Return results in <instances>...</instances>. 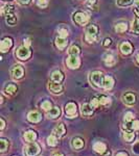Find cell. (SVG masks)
Here are the masks:
<instances>
[{
    "instance_id": "obj_1",
    "label": "cell",
    "mask_w": 139,
    "mask_h": 156,
    "mask_svg": "<svg viewBox=\"0 0 139 156\" xmlns=\"http://www.w3.org/2000/svg\"><path fill=\"white\" fill-rule=\"evenodd\" d=\"M100 36V28L96 24H89V26L86 28L85 32V40L87 43L92 44V43L96 42Z\"/></svg>"
},
{
    "instance_id": "obj_2",
    "label": "cell",
    "mask_w": 139,
    "mask_h": 156,
    "mask_svg": "<svg viewBox=\"0 0 139 156\" xmlns=\"http://www.w3.org/2000/svg\"><path fill=\"white\" fill-rule=\"evenodd\" d=\"M89 79H90L91 84H93L94 87H103L105 76H103V72H100V71H93V72L90 73Z\"/></svg>"
},
{
    "instance_id": "obj_3",
    "label": "cell",
    "mask_w": 139,
    "mask_h": 156,
    "mask_svg": "<svg viewBox=\"0 0 139 156\" xmlns=\"http://www.w3.org/2000/svg\"><path fill=\"white\" fill-rule=\"evenodd\" d=\"M72 20L74 23L83 26V25H86L88 23V21H89V16H88L87 12L79 11V12H75L74 14L72 15Z\"/></svg>"
},
{
    "instance_id": "obj_4",
    "label": "cell",
    "mask_w": 139,
    "mask_h": 156,
    "mask_svg": "<svg viewBox=\"0 0 139 156\" xmlns=\"http://www.w3.org/2000/svg\"><path fill=\"white\" fill-rule=\"evenodd\" d=\"M16 56L18 57L20 60H27L32 56V50L27 46H21L16 50Z\"/></svg>"
},
{
    "instance_id": "obj_5",
    "label": "cell",
    "mask_w": 139,
    "mask_h": 156,
    "mask_svg": "<svg viewBox=\"0 0 139 156\" xmlns=\"http://www.w3.org/2000/svg\"><path fill=\"white\" fill-rule=\"evenodd\" d=\"M25 152H26L27 156H37L41 152V148L38 143L32 142L25 147Z\"/></svg>"
},
{
    "instance_id": "obj_6",
    "label": "cell",
    "mask_w": 139,
    "mask_h": 156,
    "mask_svg": "<svg viewBox=\"0 0 139 156\" xmlns=\"http://www.w3.org/2000/svg\"><path fill=\"white\" fill-rule=\"evenodd\" d=\"M66 64L68 68H70L72 70L79 69L81 66V59L79 55H69L66 59Z\"/></svg>"
},
{
    "instance_id": "obj_7",
    "label": "cell",
    "mask_w": 139,
    "mask_h": 156,
    "mask_svg": "<svg viewBox=\"0 0 139 156\" xmlns=\"http://www.w3.org/2000/svg\"><path fill=\"white\" fill-rule=\"evenodd\" d=\"M65 114L68 118H75L77 115V106L74 102H68L65 105Z\"/></svg>"
},
{
    "instance_id": "obj_8",
    "label": "cell",
    "mask_w": 139,
    "mask_h": 156,
    "mask_svg": "<svg viewBox=\"0 0 139 156\" xmlns=\"http://www.w3.org/2000/svg\"><path fill=\"white\" fill-rule=\"evenodd\" d=\"M11 75L14 79H21L24 75V68L21 65H15L11 69Z\"/></svg>"
},
{
    "instance_id": "obj_9",
    "label": "cell",
    "mask_w": 139,
    "mask_h": 156,
    "mask_svg": "<svg viewBox=\"0 0 139 156\" xmlns=\"http://www.w3.org/2000/svg\"><path fill=\"white\" fill-rule=\"evenodd\" d=\"M48 90L52 94H55V95H59V94H62L64 92V85L62 83H59V82H54V81H49L48 82Z\"/></svg>"
},
{
    "instance_id": "obj_10",
    "label": "cell",
    "mask_w": 139,
    "mask_h": 156,
    "mask_svg": "<svg viewBox=\"0 0 139 156\" xmlns=\"http://www.w3.org/2000/svg\"><path fill=\"white\" fill-rule=\"evenodd\" d=\"M13 47V39L9 37H6L4 39H2L1 43H0V50H1L2 53H6V52L9 51Z\"/></svg>"
},
{
    "instance_id": "obj_11",
    "label": "cell",
    "mask_w": 139,
    "mask_h": 156,
    "mask_svg": "<svg viewBox=\"0 0 139 156\" xmlns=\"http://www.w3.org/2000/svg\"><path fill=\"white\" fill-rule=\"evenodd\" d=\"M122 101L127 105H134L137 101V97L134 93H126L122 95Z\"/></svg>"
},
{
    "instance_id": "obj_12",
    "label": "cell",
    "mask_w": 139,
    "mask_h": 156,
    "mask_svg": "<svg viewBox=\"0 0 139 156\" xmlns=\"http://www.w3.org/2000/svg\"><path fill=\"white\" fill-rule=\"evenodd\" d=\"M65 133H66V128H65V125L63 124V123L58 124L57 126L54 128V130H52V134L55 135L58 138L63 137L65 135Z\"/></svg>"
},
{
    "instance_id": "obj_13",
    "label": "cell",
    "mask_w": 139,
    "mask_h": 156,
    "mask_svg": "<svg viewBox=\"0 0 139 156\" xmlns=\"http://www.w3.org/2000/svg\"><path fill=\"white\" fill-rule=\"evenodd\" d=\"M103 62H105V65L107 67H113L115 66L116 64V59L114 57V55L113 53H111V52H107L105 55H103Z\"/></svg>"
},
{
    "instance_id": "obj_14",
    "label": "cell",
    "mask_w": 139,
    "mask_h": 156,
    "mask_svg": "<svg viewBox=\"0 0 139 156\" xmlns=\"http://www.w3.org/2000/svg\"><path fill=\"white\" fill-rule=\"evenodd\" d=\"M119 50H120V52L123 55H129V54H131L133 52V46H132V44H131V43L123 42V43H121V44H120Z\"/></svg>"
},
{
    "instance_id": "obj_15",
    "label": "cell",
    "mask_w": 139,
    "mask_h": 156,
    "mask_svg": "<svg viewBox=\"0 0 139 156\" xmlns=\"http://www.w3.org/2000/svg\"><path fill=\"white\" fill-rule=\"evenodd\" d=\"M93 108L90 105V103H85V104H82L81 106V112L84 117H91L93 115Z\"/></svg>"
},
{
    "instance_id": "obj_16",
    "label": "cell",
    "mask_w": 139,
    "mask_h": 156,
    "mask_svg": "<svg viewBox=\"0 0 139 156\" xmlns=\"http://www.w3.org/2000/svg\"><path fill=\"white\" fill-rule=\"evenodd\" d=\"M126 131H134L139 129V120H133L131 122H127L125 124Z\"/></svg>"
},
{
    "instance_id": "obj_17",
    "label": "cell",
    "mask_w": 139,
    "mask_h": 156,
    "mask_svg": "<svg viewBox=\"0 0 139 156\" xmlns=\"http://www.w3.org/2000/svg\"><path fill=\"white\" fill-rule=\"evenodd\" d=\"M96 99L98 101V105H100V106L107 107L111 104L110 97L106 96V95H98V96H96Z\"/></svg>"
},
{
    "instance_id": "obj_18",
    "label": "cell",
    "mask_w": 139,
    "mask_h": 156,
    "mask_svg": "<svg viewBox=\"0 0 139 156\" xmlns=\"http://www.w3.org/2000/svg\"><path fill=\"white\" fill-rule=\"evenodd\" d=\"M84 145H85L84 140H83V138H81V137H79V136L73 137L72 140H71V147L73 148V149H75V150L82 149V148L84 147Z\"/></svg>"
},
{
    "instance_id": "obj_19",
    "label": "cell",
    "mask_w": 139,
    "mask_h": 156,
    "mask_svg": "<svg viewBox=\"0 0 139 156\" xmlns=\"http://www.w3.org/2000/svg\"><path fill=\"white\" fill-rule=\"evenodd\" d=\"M50 78H51L52 81L54 82H59V83H61V82L64 80V74H63L62 71H60V70H55V71H54L51 73V75H50Z\"/></svg>"
},
{
    "instance_id": "obj_20",
    "label": "cell",
    "mask_w": 139,
    "mask_h": 156,
    "mask_svg": "<svg viewBox=\"0 0 139 156\" xmlns=\"http://www.w3.org/2000/svg\"><path fill=\"white\" fill-rule=\"evenodd\" d=\"M68 45V40L66 37H58L55 39V46L59 50H64L67 47Z\"/></svg>"
},
{
    "instance_id": "obj_21",
    "label": "cell",
    "mask_w": 139,
    "mask_h": 156,
    "mask_svg": "<svg viewBox=\"0 0 139 156\" xmlns=\"http://www.w3.org/2000/svg\"><path fill=\"white\" fill-rule=\"evenodd\" d=\"M27 120L32 123H39L42 120V115L39 112H30L27 115Z\"/></svg>"
},
{
    "instance_id": "obj_22",
    "label": "cell",
    "mask_w": 139,
    "mask_h": 156,
    "mask_svg": "<svg viewBox=\"0 0 139 156\" xmlns=\"http://www.w3.org/2000/svg\"><path fill=\"white\" fill-rule=\"evenodd\" d=\"M17 21H18V18H17L16 14H15L14 12H9V14L6 15V22L9 26H14V25L17 23Z\"/></svg>"
},
{
    "instance_id": "obj_23",
    "label": "cell",
    "mask_w": 139,
    "mask_h": 156,
    "mask_svg": "<svg viewBox=\"0 0 139 156\" xmlns=\"http://www.w3.org/2000/svg\"><path fill=\"white\" fill-rule=\"evenodd\" d=\"M93 150L95 151L96 153H98V154H103V153L107 152V146H106V144H103V143L102 142H97L95 143L94 145H93Z\"/></svg>"
},
{
    "instance_id": "obj_24",
    "label": "cell",
    "mask_w": 139,
    "mask_h": 156,
    "mask_svg": "<svg viewBox=\"0 0 139 156\" xmlns=\"http://www.w3.org/2000/svg\"><path fill=\"white\" fill-rule=\"evenodd\" d=\"M46 115H47V118H48V119H57V118H59L60 115H61L60 107H58V106L52 107L51 109L47 112Z\"/></svg>"
},
{
    "instance_id": "obj_25",
    "label": "cell",
    "mask_w": 139,
    "mask_h": 156,
    "mask_svg": "<svg viewBox=\"0 0 139 156\" xmlns=\"http://www.w3.org/2000/svg\"><path fill=\"white\" fill-rule=\"evenodd\" d=\"M114 87V79L112 78V76H105V79H103V87L107 90H110L113 89Z\"/></svg>"
},
{
    "instance_id": "obj_26",
    "label": "cell",
    "mask_w": 139,
    "mask_h": 156,
    "mask_svg": "<svg viewBox=\"0 0 139 156\" xmlns=\"http://www.w3.org/2000/svg\"><path fill=\"white\" fill-rule=\"evenodd\" d=\"M4 92H6L7 95L14 96V95L18 92V87L14 83H9L6 87H4Z\"/></svg>"
},
{
    "instance_id": "obj_27",
    "label": "cell",
    "mask_w": 139,
    "mask_h": 156,
    "mask_svg": "<svg viewBox=\"0 0 139 156\" xmlns=\"http://www.w3.org/2000/svg\"><path fill=\"white\" fill-rule=\"evenodd\" d=\"M24 138L26 142L32 143L34 140H36V138H37L36 131H34V130H27V131L24 133Z\"/></svg>"
},
{
    "instance_id": "obj_28",
    "label": "cell",
    "mask_w": 139,
    "mask_h": 156,
    "mask_svg": "<svg viewBox=\"0 0 139 156\" xmlns=\"http://www.w3.org/2000/svg\"><path fill=\"white\" fill-rule=\"evenodd\" d=\"M128 30V24L125 22H120V23L115 25V31L117 34H123Z\"/></svg>"
},
{
    "instance_id": "obj_29",
    "label": "cell",
    "mask_w": 139,
    "mask_h": 156,
    "mask_svg": "<svg viewBox=\"0 0 139 156\" xmlns=\"http://www.w3.org/2000/svg\"><path fill=\"white\" fill-rule=\"evenodd\" d=\"M131 30H132L133 34L139 36V17H135L133 23H132V27H131Z\"/></svg>"
},
{
    "instance_id": "obj_30",
    "label": "cell",
    "mask_w": 139,
    "mask_h": 156,
    "mask_svg": "<svg viewBox=\"0 0 139 156\" xmlns=\"http://www.w3.org/2000/svg\"><path fill=\"white\" fill-rule=\"evenodd\" d=\"M135 136L136 135H135V133H134V131H126L123 133V138H125V140L127 143H132Z\"/></svg>"
},
{
    "instance_id": "obj_31",
    "label": "cell",
    "mask_w": 139,
    "mask_h": 156,
    "mask_svg": "<svg viewBox=\"0 0 139 156\" xmlns=\"http://www.w3.org/2000/svg\"><path fill=\"white\" fill-rule=\"evenodd\" d=\"M86 6L90 9H97L98 7V0H86Z\"/></svg>"
},
{
    "instance_id": "obj_32",
    "label": "cell",
    "mask_w": 139,
    "mask_h": 156,
    "mask_svg": "<svg viewBox=\"0 0 139 156\" xmlns=\"http://www.w3.org/2000/svg\"><path fill=\"white\" fill-rule=\"evenodd\" d=\"M81 53V48L77 45H72L68 49V54L69 55H79Z\"/></svg>"
},
{
    "instance_id": "obj_33",
    "label": "cell",
    "mask_w": 139,
    "mask_h": 156,
    "mask_svg": "<svg viewBox=\"0 0 139 156\" xmlns=\"http://www.w3.org/2000/svg\"><path fill=\"white\" fill-rule=\"evenodd\" d=\"M14 6L13 5H9V4H3L1 7V15L2 16H6V14H9V12H14Z\"/></svg>"
},
{
    "instance_id": "obj_34",
    "label": "cell",
    "mask_w": 139,
    "mask_h": 156,
    "mask_svg": "<svg viewBox=\"0 0 139 156\" xmlns=\"http://www.w3.org/2000/svg\"><path fill=\"white\" fill-rule=\"evenodd\" d=\"M58 34H59V37H67L68 34H69V30H68L67 27L61 26V27H59V28H58Z\"/></svg>"
},
{
    "instance_id": "obj_35",
    "label": "cell",
    "mask_w": 139,
    "mask_h": 156,
    "mask_svg": "<svg viewBox=\"0 0 139 156\" xmlns=\"http://www.w3.org/2000/svg\"><path fill=\"white\" fill-rule=\"evenodd\" d=\"M134 0H116V4L120 7H126L133 4Z\"/></svg>"
},
{
    "instance_id": "obj_36",
    "label": "cell",
    "mask_w": 139,
    "mask_h": 156,
    "mask_svg": "<svg viewBox=\"0 0 139 156\" xmlns=\"http://www.w3.org/2000/svg\"><path fill=\"white\" fill-rule=\"evenodd\" d=\"M47 144H48L50 147H55L58 145V137L55 135L51 134L50 136L47 137Z\"/></svg>"
},
{
    "instance_id": "obj_37",
    "label": "cell",
    "mask_w": 139,
    "mask_h": 156,
    "mask_svg": "<svg viewBox=\"0 0 139 156\" xmlns=\"http://www.w3.org/2000/svg\"><path fill=\"white\" fill-rule=\"evenodd\" d=\"M0 151H1L2 153L6 152V151L7 150V148H9V140H6V138H1L0 140Z\"/></svg>"
},
{
    "instance_id": "obj_38",
    "label": "cell",
    "mask_w": 139,
    "mask_h": 156,
    "mask_svg": "<svg viewBox=\"0 0 139 156\" xmlns=\"http://www.w3.org/2000/svg\"><path fill=\"white\" fill-rule=\"evenodd\" d=\"M41 108L43 110H45V112H48V110H50L52 108V104L51 102L48 101V100H45L44 102H42L41 104Z\"/></svg>"
},
{
    "instance_id": "obj_39",
    "label": "cell",
    "mask_w": 139,
    "mask_h": 156,
    "mask_svg": "<svg viewBox=\"0 0 139 156\" xmlns=\"http://www.w3.org/2000/svg\"><path fill=\"white\" fill-rule=\"evenodd\" d=\"M48 0H37V5L40 9H46L48 6Z\"/></svg>"
},
{
    "instance_id": "obj_40",
    "label": "cell",
    "mask_w": 139,
    "mask_h": 156,
    "mask_svg": "<svg viewBox=\"0 0 139 156\" xmlns=\"http://www.w3.org/2000/svg\"><path fill=\"white\" fill-rule=\"evenodd\" d=\"M134 114L132 112H127L125 114V122L127 123V122H131V121H133L134 120Z\"/></svg>"
},
{
    "instance_id": "obj_41",
    "label": "cell",
    "mask_w": 139,
    "mask_h": 156,
    "mask_svg": "<svg viewBox=\"0 0 139 156\" xmlns=\"http://www.w3.org/2000/svg\"><path fill=\"white\" fill-rule=\"evenodd\" d=\"M111 44H112V40H111L110 37H107V39H105V40H103V47H106V48H107V47H109Z\"/></svg>"
},
{
    "instance_id": "obj_42",
    "label": "cell",
    "mask_w": 139,
    "mask_h": 156,
    "mask_svg": "<svg viewBox=\"0 0 139 156\" xmlns=\"http://www.w3.org/2000/svg\"><path fill=\"white\" fill-rule=\"evenodd\" d=\"M133 152L136 153V154H139V142H137L133 146Z\"/></svg>"
},
{
    "instance_id": "obj_43",
    "label": "cell",
    "mask_w": 139,
    "mask_h": 156,
    "mask_svg": "<svg viewBox=\"0 0 139 156\" xmlns=\"http://www.w3.org/2000/svg\"><path fill=\"white\" fill-rule=\"evenodd\" d=\"M30 45H32V39H30V37H26V39H24V46L29 47Z\"/></svg>"
},
{
    "instance_id": "obj_44",
    "label": "cell",
    "mask_w": 139,
    "mask_h": 156,
    "mask_svg": "<svg viewBox=\"0 0 139 156\" xmlns=\"http://www.w3.org/2000/svg\"><path fill=\"white\" fill-rule=\"evenodd\" d=\"M17 1H18L20 4H22V5H27V4L30 3L32 0H17Z\"/></svg>"
},
{
    "instance_id": "obj_45",
    "label": "cell",
    "mask_w": 139,
    "mask_h": 156,
    "mask_svg": "<svg viewBox=\"0 0 139 156\" xmlns=\"http://www.w3.org/2000/svg\"><path fill=\"white\" fill-rule=\"evenodd\" d=\"M0 122H1V127H0V129L3 130L4 127H6V121H4L3 118H1V119H0Z\"/></svg>"
},
{
    "instance_id": "obj_46",
    "label": "cell",
    "mask_w": 139,
    "mask_h": 156,
    "mask_svg": "<svg viewBox=\"0 0 139 156\" xmlns=\"http://www.w3.org/2000/svg\"><path fill=\"white\" fill-rule=\"evenodd\" d=\"M115 156H129V154L127 152H118V153H116Z\"/></svg>"
},
{
    "instance_id": "obj_47",
    "label": "cell",
    "mask_w": 139,
    "mask_h": 156,
    "mask_svg": "<svg viewBox=\"0 0 139 156\" xmlns=\"http://www.w3.org/2000/svg\"><path fill=\"white\" fill-rule=\"evenodd\" d=\"M135 58H136V62H138V64H139V52H138V53H137V54H136Z\"/></svg>"
},
{
    "instance_id": "obj_48",
    "label": "cell",
    "mask_w": 139,
    "mask_h": 156,
    "mask_svg": "<svg viewBox=\"0 0 139 156\" xmlns=\"http://www.w3.org/2000/svg\"><path fill=\"white\" fill-rule=\"evenodd\" d=\"M111 155V153L110 152H106V153H103V156H110Z\"/></svg>"
},
{
    "instance_id": "obj_49",
    "label": "cell",
    "mask_w": 139,
    "mask_h": 156,
    "mask_svg": "<svg viewBox=\"0 0 139 156\" xmlns=\"http://www.w3.org/2000/svg\"><path fill=\"white\" fill-rule=\"evenodd\" d=\"M54 156H64L63 154H61V153H57V154H54Z\"/></svg>"
},
{
    "instance_id": "obj_50",
    "label": "cell",
    "mask_w": 139,
    "mask_h": 156,
    "mask_svg": "<svg viewBox=\"0 0 139 156\" xmlns=\"http://www.w3.org/2000/svg\"><path fill=\"white\" fill-rule=\"evenodd\" d=\"M135 3H136V5L139 6V0H135Z\"/></svg>"
},
{
    "instance_id": "obj_51",
    "label": "cell",
    "mask_w": 139,
    "mask_h": 156,
    "mask_svg": "<svg viewBox=\"0 0 139 156\" xmlns=\"http://www.w3.org/2000/svg\"><path fill=\"white\" fill-rule=\"evenodd\" d=\"M14 156H16V155H14Z\"/></svg>"
}]
</instances>
